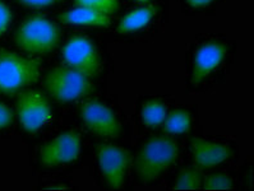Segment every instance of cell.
Instances as JSON below:
<instances>
[{"mask_svg": "<svg viewBox=\"0 0 254 191\" xmlns=\"http://www.w3.org/2000/svg\"><path fill=\"white\" fill-rule=\"evenodd\" d=\"M178 144L171 138L156 137L143 144L135 158V172L144 182L153 181L178 158Z\"/></svg>", "mask_w": 254, "mask_h": 191, "instance_id": "obj_1", "label": "cell"}, {"mask_svg": "<svg viewBox=\"0 0 254 191\" xmlns=\"http://www.w3.org/2000/svg\"><path fill=\"white\" fill-rule=\"evenodd\" d=\"M40 64L36 60L0 48V93L13 95L24 87L36 83Z\"/></svg>", "mask_w": 254, "mask_h": 191, "instance_id": "obj_2", "label": "cell"}, {"mask_svg": "<svg viewBox=\"0 0 254 191\" xmlns=\"http://www.w3.org/2000/svg\"><path fill=\"white\" fill-rule=\"evenodd\" d=\"M15 44L19 48L32 55H46L57 48L59 30L45 17H30L15 32Z\"/></svg>", "mask_w": 254, "mask_h": 191, "instance_id": "obj_3", "label": "cell"}, {"mask_svg": "<svg viewBox=\"0 0 254 191\" xmlns=\"http://www.w3.org/2000/svg\"><path fill=\"white\" fill-rule=\"evenodd\" d=\"M45 88L53 98L63 103L92 92L90 78L69 66H58L50 70L45 79Z\"/></svg>", "mask_w": 254, "mask_h": 191, "instance_id": "obj_4", "label": "cell"}, {"mask_svg": "<svg viewBox=\"0 0 254 191\" xmlns=\"http://www.w3.org/2000/svg\"><path fill=\"white\" fill-rule=\"evenodd\" d=\"M63 59L66 66L91 78L100 73L101 60L99 51L90 39L75 36L69 39L63 48Z\"/></svg>", "mask_w": 254, "mask_h": 191, "instance_id": "obj_5", "label": "cell"}, {"mask_svg": "<svg viewBox=\"0 0 254 191\" xmlns=\"http://www.w3.org/2000/svg\"><path fill=\"white\" fill-rule=\"evenodd\" d=\"M17 114L26 132L36 133L51 119L49 99L39 91H24L17 98Z\"/></svg>", "mask_w": 254, "mask_h": 191, "instance_id": "obj_6", "label": "cell"}, {"mask_svg": "<svg viewBox=\"0 0 254 191\" xmlns=\"http://www.w3.org/2000/svg\"><path fill=\"white\" fill-rule=\"evenodd\" d=\"M130 153L115 145H100L97 161L104 179L110 188L120 189L124 185L127 172L130 164Z\"/></svg>", "mask_w": 254, "mask_h": 191, "instance_id": "obj_7", "label": "cell"}, {"mask_svg": "<svg viewBox=\"0 0 254 191\" xmlns=\"http://www.w3.org/2000/svg\"><path fill=\"white\" fill-rule=\"evenodd\" d=\"M81 153V135L69 130L48 142L41 149V163L46 167H55L78 158Z\"/></svg>", "mask_w": 254, "mask_h": 191, "instance_id": "obj_8", "label": "cell"}, {"mask_svg": "<svg viewBox=\"0 0 254 191\" xmlns=\"http://www.w3.org/2000/svg\"><path fill=\"white\" fill-rule=\"evenodd\" d=\"M81 117L84 125L99 137L115 138L122 132L113 110L97 99L84 102L81 107Z\"/></svg>", "mask_w": 254, "mask_h": 191, "instance_id": "obj_9", "label": "cell"}, {"mask_svg": "<svg viewBox=\"0 0 254 191\" xmlns=\"http://www.w3.org/2000/svg\"><path fill=\"white\" fill-rule=\"evenodd\" d=\"M226 48L220 42H207L197 50L193 59L190 82L193 86H198L204 78L217 69L226 56Z\"/></svg>", "mask_w": 254, "mask_h": 191, "instance_id": "obj_10", "label": "cell"}, {"mask_svg": "<svg viewBox=\"0 0 254 191\" xmlns=\"http://www.w3.org/2000/svg\"><path fill=\"white\" fill-rule=\"evenodd\" d=\"M193 159L200 168H211L230 158L231 150L226 145L193 138L190 142Z\"/></svg>", "mask_w": 254, "mask_h": 191, "instance_id": "obj_11", "label": "cell"}, {"mask_svg": "<svg viewBox=\"0 0 254 191\" xmlns=\"http://www.w3.org/2000/svg\"><path fill=\"white\" fill-rule=\"evenodd\" d=\"M59 19L63 23L75 24V26L108 27L110 24V15L86 6H77L75 9L66 10L59 15Z\"/></svg>", "mask_w": 254, "mask_h": 191, "instance_id": "obj_12", "label": "cell"}, {"mask_svg": "<svg viewBox=\"0 0 254 191\" xmlns=\"http://www.w3.org/2000/svg\"><path fill=\"white\" fill-rule=\"evenodd\" d=\"M156 6H142L138 9L132 10L130 13L123 17L120 23L118 24L117 32L120 35H127L141 30L150 23L153 15L156 14Z\"/></svg>", "mask_w": 254, "mask_h": 191, "instance_id": "obj_13", "label": "cell"}, {"mask_svg": "<svg viewBox=\"0 0 254 191\" xmlns=\"http://www.w3.org/2000/svg\"><path fill=\"white\" fill-rule=\"evenodd\" d=\"M164 129L169 134H184L190 129V115L186 110L171 111L165 119Z\"/></svg>", "mask_w": 254, "mask_h": 191, "instance_id": "obj_14", "label": "cell"}, {"mask_svg": "<svg viewBox=\"0 0 254 191\" xmlns=\"http://www.w3.org/2000/svg\"><path fill=\"white\" fill-rule=\"evenodd\" d=\"M141 116L143 123L148 126H159L168 116L166 106L160 101H147L141 108Z\"/></svg>", "mask_w": 254, "mask_h": 191, "instance_id": "obj_15", "label": "cell"}, {"mask_svg": "<svg viewBox=\"0 0 254 191\" xmlns=\"http://www.w3.org/2000/svg\"><path fill=\"white\" fill-rule=\"evenodd\" d=\"M203 172L198 167H188L182 170L178 176L174 189L177 190H197L202 188Z\"/></svg>", "mask_w": 254, "mask_h": 191, "instance_id": "obj_16", "label": "cell"}, {"mask_svg": "<svg viewBox=\"0 0 254 191\" xmlns=\"http://www.w3.org/2000/svg\"><path fill=\"white\" fill-rule=\"evenodd\" d=\"M234 186L233 180L224 173H212L203 177L202 188L204 190H229Z\"/></svg>", "mask_w": 254, "mask_h": 191, "instance_id": "obj_17", "label": "cell"}, {"mask_svg": "<svg viewBox=\"0 0 254 191\" xmlns=\"http://www.w3.org/2000/svg\"><path fill=\"white\" fill-rule=\"evenodd\" d=\"M75 4L78 6H86L108 15L115 13L119 8L118 0H75Z\"/></svg>", "mask_w": 254, "mask_h": 191, "instance_id": "obj_18", "label": "cell"}, {"mask_svg": "<svg viewBox=\"0 0 254 191\" xmlns=\"http://www.w3.org/2000/svg\"><path fill=\"white\" fill-rule=\"evenodd\" d=\"M12 22V12L3 0H0V36L6 32Z\"/></svg>", "mask_w": 254, "mask_h": 191, "instance_id": "obj_19", "label": "cell"}, {"mask_svg": "<svg viewBox=\"0 0 254 191\" xmlns=\"http://www.w3.org/2000/svg\"><path fill=\"white\" fill-rule=\"evenodd\" d=\"M13 115L5 105L0 103V129H4L12 123Z\"/></svg>", "mask_w": 254, "mask_h": 191, "instance_id": "obj_20", "label": "cell"}, {"mask_svg": "<svg viewBox=\"0 0 254 191\" xmlns=\"http://www.w3.org/2000/svg\"><path fill=\"white\" fill-rule=\"evenodd\" d=\"M18 1H21L24 5L30 6V8H44V6L59 3L60 0H18Z\"/></svg>", "mask_w": 254, "mask_h": 191, "instance_id": "obj_21", "label": "cell"}, {"mask_svg": "<svg viewBox=\"0 0 254 191\" xmlns=\"http://www.w3.org/2000/svg\"><path fill=\"white\" fill-rule=\"evenodd\" d=\"M213 0H187V3L189 5L194 6V8H202V6H207L212 3Z\"/></svg>", "mask_w": 254, "mask_h": 191, "instance_id": "obj_22", "label": "cell"}, {"mask_svg": "<svg viewBox=\"0 0 254 191\" xmlns=\"http://www.w3.org/2000/svg\"><path fill=\"white\" fill-rule=\"evenodd\" d=\"M137 1H142V3H146V1H148V0H137Z\"/></svg>", "mask_w": 254, "mask_h": 191, "instance_id": "obj_23", "label": "cell"}]
</instances>
